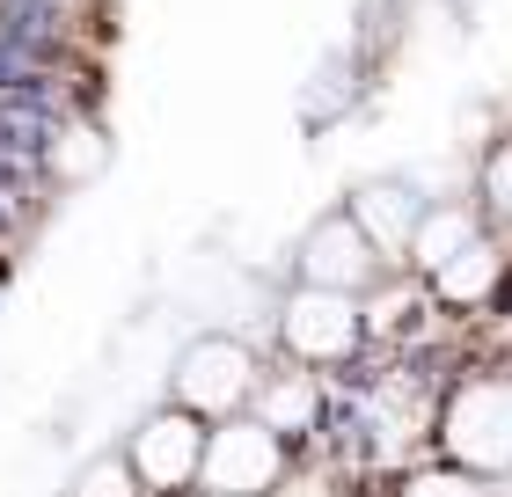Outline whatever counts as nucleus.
<instances>
[{
  "label": "nucleus",
  "instance_id": "f257e3e1",
  "mask_svg": "<svg viewBox=\"0 0 512 497\" xmlns=\"http://www.w3.org/2000/svg\"><path fill=\"white\" fill-rule=\"evenodd\" d=\"M439 439L461 461V476H505L512 468V381L483 373V381L454 388L447 417H439Z\"/></svg>",
  "mask_w": 512,
  "mask_h": 497
},
{
  "label": "nucleus",
  "instance_id": "f03ea898",
  "mask_svg": "<svg viewBox=\"0 0 512 497\" xmlns=\"http://www.w3.org/2000/svg\"><path fill=\"white\" fill-rule=\"evenodd\" d=\"M169 388H176V410H183V417L227 424L235 410H249V402H256V359H249L235 337H198V344L176 359Z\"/></svg>",
  "mask_w": 512,
  "mask_h": 497
},
{
  "label": "nucleus",
  "instance_id": "7ed1b4c3",
  "mask_svg": "<svg viewBox=\"0 0 512 497\" xmlns=\"http://www.w3.org/2000/svg\"><path fill=\"white\" fill-rule=\"evenodd\" d=\"M286 468V439L271 432L264 417H227L213 439H205V490L213 497H264Z\"/></svg>",
  "mask_w": 512,
  "mask_h": 497
},
{
  "label": "nucleus",
  "instance_id": "20e7f679",
  "mask_svg": "<svg viewBox=\"0 0 512 497\" xmlns=\"http://www.w3.org/2000/svg\"><path fill=\"white\" fill-rule=\"evenodd\" d=\"M278 337L300 366H337L352 359L366 322H359V300L352 293H322V286H300L286 307H278Z\"/></svg>",
  "mask_w": 512,
  "mask_h": 497
},
{
  "label": "nucleus",
  "instance_id": "39448f33",
  "mask_svg": "<svg viewBox=\"0 0 512 497\" xmlns=\"http://www.w3.org/2000/svg\"><path fill=\"white\" fill-rule=\"evenodd\" d=\"M205 439H213V432H205L198 417H183V410L147 417V424L132 432V446H125L139 490H191V483L205 476Z\"/></svg>",
  "mask_w": 512,
  "mask_h": 497
},
{
  "label": "nucleus",
  "instance_id": "423d86ee",
  "mask_svg": "<svg viewBox=\"0 0 512 497\" xmlns=\"http://www.w3.org/2000/svg\"><path fill=\"white\" fill-rule=\"evenodd\" d=\"M374 278H381V249L359 234L352 212H330L322 227H308V242H300V286L359 300V286H374Z\"/></svg>",
  "mask_w": 512,
  "mask_h": 497
},
{
  "label": "nucleus",
  "instance_id": "0eeeda50",
  "mask_svg": "<svg viewBox=\"0 0 512 497\" xmlns=\"http://www.w3.org/2000/svg\"><path fill=\"white\" fill-rule=\"evenodd\" d=\"M352 220H359L366 242L381 249V264H395V256H410L417 227H425V205H417L403 183H366V191L352 198Z\"/></svg>",
  "mask_w": 512,
  "mask_h": 497
},
{
  "label": "nucleus",
  "instance_id": "6e6552de",
  "mask_svg": "<svg viewBox=\"0 0 512 497\" xmlns=\"http://www.w3.org/2000/svg\"><path fill=\"white\" fill-rule=\"evenodd\" d=\"M469 242H483V227H476V212H461V205H447V212H425V227H417V242H410V264L425 271V278H439L454 264Z\"/></svg>",
  "mask_w": 512,
  "mask_h": 497
},
{
  "label": "nucleus",
  "instance_id": "1a4fd4ad",
  "mask_svg": "<svg viewBox=\"0 0 512 497\" xmlns=\"http://www.w3.org/2000/svg\"><path fill=\"white\" fill-rule=\"evenodd\" d=\"M498 271H505V256H498V242H469V249H461V256H454L447 271L432 278V293H439V300H454V307H476L483 293L498 286Z\"/></svg>",
  "mask_w": 512,
  "mask_h": 497
},
{
  "label": "nucleus",
  "instance_id": "9d476101",
  "mask_svg": "<svg viewBox=\"0 0 512 497\" xmlns=\"http://www.w3.org/2000/svg\"><path fill=\"white\" fill-rule=\"evenodd\" d=\"M308 410H315V388H308V381H264V424H271L278 439L300 432Z\"/></svg>",
  "mask_w": 512,
  "mask_h": 497
},
{
  "label": "nucleus",
  "instance_id": "9b49d317",
  "mask_svg": "<svg viewBox=\"0 0 512 497\" xmlns=\"http://www.w3.org/2000/svg\"><path fill=\"white\" fill-rule=\"evenodd\" d=\"M74 497H139V476H132V461H125V454L88 461V468H81V483H74Z\"/></svg>",
  "mask_w": 512,
  "mask_h": 497
},
{
  "label": "nucleus",
  "instance_id": "f8f14e48",
  "mask_svg": "<svg viewBox=\"0 0 512 497\" xmlns=\"http://www.w3.org/2000/svg\"><path fill=\"white\" fill-rule=\"evenodd\" d=\"M483 212H491L498 227H512V147H498L483 161Z\"/></svg>",
  "mask_w": 512,
  "mask_h": 497
},
{
  "label": "nucleus",
  "instance_id": "ddd939ff",
  "mask_svg": "<svg viewBox=\"0 0 512 497\" xmlns=\"http://www.w3.org/2000/svg\"><path fill=\"white\" fill-rule=\"evenodd\" d=\"M403 497H491L476 476H461V468H432V476H417L403 483Z\"/></svg>",
  "mask_w": 512,
  "mask_h": 497
},
{
  "label": "nucleus",
  "instance_id": "4468645a",
  "mask_svg": "<svg viewBox=\"0 0 512 497\" xmlns=\"http://www.w3.org/2000/svg\"><path fill=\"white\" fill-rule=\"evenodd\" d=\"M205 497H213V490H205Z\"/></svg>",
  "mask_w": 512,
  "mask_h": 497
}]
</instances>
